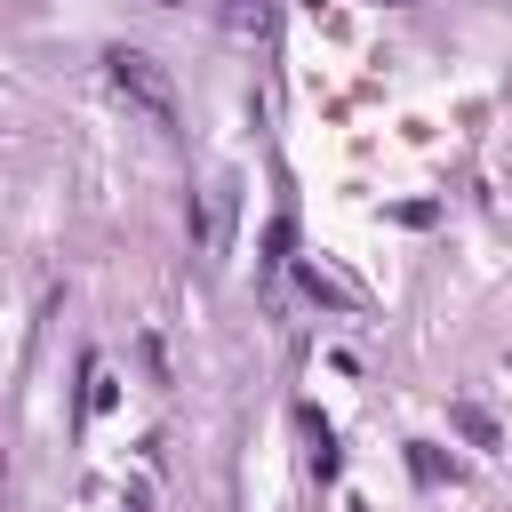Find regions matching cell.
Returning <instances> with one entry per match:
<instances>
[{
    "label": "cell",
    "mask_w": 512,
    "mask_h": 512,
    "mask_svg": "<svg viewBox=\"0 0 512 512\" xmlns=\"http://www.w3.org/2000/svg\"><path fill=\"white\" fill-rule=\"evenodd\" d=\"M304 432H312V472H320V480H336V440H328V424H320V416H304Z\"/></svg>",
    "instance_id": "3957f363"
},
{
    "label": "cell",
    "mask_w": 512,
    "mask_h": 512,
    "mask_svg": "<svg viewBox=\"0 0 512 512\" xmlns=\"http://www.w3.org/2000/svg\"><path fill=\"white\" fill-rule=\"evenodd\" d=\"M448 424H456L472 448H504V432H496V416H488L480 400H456V408H448Z\"/></svg>",
    "instance_id": "7a4b0ae2"
},
{
    "label": "cell",
    "mask_w": 512,
    "mask_h": 512,
    "mask_svg": "<svg viewBox=\"0 0 512 512\" xmlns=\"http://www.w3.org/2000/svg\"><path fill=\"white\" fill-rule=\"evenodd\" d=\"M104 64H112V88H120L152 128H176V88H168V72H160L144 48H112Z\"/></svg>",
    "instance_id": "6da1fadb"
},
{
    "label": "cell",
    "mask_w": 512,
    "mask_h": 512,
    "mask_svg": "<svg viewBox=\"0 0 512 512\" xmlns=\"http://www.w3.org/2000/svg\"><path fill=\"white\" fill-rule=\"evenodd\" d=\"M288 240H296V224L272 216V232H264V264H288Z\"/></svg>",
    "instance_id": "277c9868"
}]
</instances>
